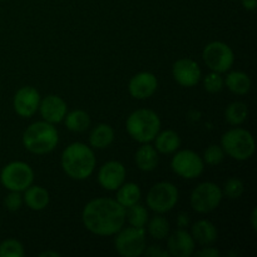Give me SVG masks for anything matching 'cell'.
<instances>
[{"mask_svg": "<svg viewBox=\"0 0 257 257\" xmlns=\"http://www.w3.org/2000/svg\"><path fill=\"white\" fill-rule=\"evenodd\" d=\"M39 110L42 118L48 123H59L64 119L68 113L67 103L58 95H48L44 99H40Z\"/></svg>", "mask_w": 257, "mask_h": 257, "instance_id": "cell-16", "label": "cell"}, {"mask_svg": "<svg viewBox=\"0 0 257 257\" xmlns=\"http://www.w3.org/2000/svg\"><path fill=\"white\" fill-rule=\"evenodd\" d=\"M247 105L242 102H233L226 108L225 118L231 125H240L247 119Z\"/></svg>", "mask_w": 257, "mask_h": 257, "instance_id": "cell-26", "label": "cell"}, {"mask_svg": "<svg viewBox=\"0 0 257 257\" xmlns=\"http://www.w3.org/2000/svg\"><path fill=\"white\" fill-rule=\"evenodd\" d=\"M125 220H128L131 226L145 228V226L148 222V211L146 210L145 206L136 203V205L128 207L127 213H125Z\"/></svg>", "mask_w": 257, "mask_h": 257, "instance_id": "cell-28", "label": "cell"}, {"mask_svg": "<svg viewBox=\"0 0 257 257\" xmlns=\"http://www.w3.org/2000/svg\"><path fill=\"white\" fill-rule=\"evenodd\" d=\"M34 181V172L28 163L15 161L5 166L0 173V182L7 190L23 192Z\"/></svg>", "mask_w": 257, "mask_h": 257, "instance_id": "cell-6", "label": "cell"}, {"mask_svg": "<svg viewBox=\"0 0 257 257\" xmlns=\"http://www.w3.org/2000/svg\"><path fill=\"white\" fill-rule=\"evenodd\" d=\"M172 75L176 82L182 87H195L201 80L202 73H201L200 65L190 58L178 59L172 67Z\"/></svg>", "mask_w": 257, "mask_h": 257, "instance_id": "cell-13", "label": "cell"}, {"mask_svg": "<svg viewBox=\"0 0 257 257\" xmlns=\"http://www.w3.org/2000/svg\"><path fill=\"white\" fill-rule=\"evenodd\" d=\"M65 122V127L72 132H84L89 128L90 125V117L87 112L82 109L72 110V112L67 113L63 119Z\"/></svg>", "mask_w": 257, "mask_h": 257, "instance_id": "cell-25", "label": "cell"}, {"mask_svg": "<svg viewBox=\"0 0 257 257\" xmlns=\"http://www.w3.org/2000/svg\"><path fill=\"white\" fill-rule=\"evenodd\" d=\"M23 202L33 211H42L49 205V193L40 186H29L24 191Z\"/></svg>", "mask_w": 257, "mask_h": 257, "instance_id": "cell-18", "label": "cell"}, {"mask_svg": "<svg viewBox=\"0 0 257 257\" xmlns=\"http://www.w3.org/2000/svg\"><path fill=\"white\" fill-rule=\"evenodd\" d=\"M60 162H62L63 171L70 178L82 181L92 175L97 160L92 148L84 143L75 142L63 151Z\"/></svg>", "mask_w": 257, "mask_h": 257, "instance_id": "cell-2", "label": "cell"}, {"mask_svg": "<svg viewBox=\"0 0 257 257\" xmlns=\"http://www.w3.org/2000/svg\"><path fill=\"white\" fill-rule=\"evenodd\" d=\"M24 253L23 245L14 238H8L0 243V257H23Z\"/></svg>", "mask_w": 257, "mask_h": 257, "instance_id": "cell-29", "label": "cell"}, {"mask_svg": "<svg viewBox=\"0 0 257 257\" xmlns=\"http://www.w3.org/2000/svg\"><path fill=\"white\" fill-rule=\"evenodd\" d=\"M40 104V94L34 87H23L15 93L13 105L18 115L29 118L37 113Z\"/></svg>", "mask_w": 257, "mask_h": 257, "instance_id": "cell-12", "label": "cell"}, {"mask_svg": "<svg viewBox=\"0 0 257 257\" xmlns=\"http://www.w3.org/2000/svg\"><path fill=\"white\" fill-rule=\"evenodd\" d=\"M217 228L207 220H200L192 226V237L195 242L202 246L212 245L217 241Z\"/></svg>", "mask_w": 257, "mask_h": 257, "instance_id": "cell-19", "label": "cell"}, {"mask_svg": "<svg viewBox=\"0 0 257 257\" xmlns=\"http://www.w3.org/2000/svg\"><path fill=\"white\" fill-rule=\"evenodd\" d=\"M113 140H114V131L109 124H105V123L95 125L89 135L90 146L97 150H104L109 147Z\"/></svg>", "mask_w": 257, "mask_h": 257, "instance_id": "cell-22", "label": "cell"}, {"mask_svg": "<svg viewBox=\"0 0 257 257\" xmlns=\"http://www.w3.org/2000/svg\"><path fill=\"white\" fill-rule=\"evenodd\" d=\"M125 128L128 135L138 143H150L161 131V119L155 110L142 108L131 113Z\"/></svg>", "mask_w": 257, "mask_h": 257, "instance_id": "cell-4", "label": "cell"}, {"mask_svg": "<svg viewBox=\"0 0 257 257\" xmlns=\"http://www.w3.org/2000/svg\"><path fill=\"white\" fill-rule=\"evenodd\" d=\"M202 58L205 64L212 72L220 73V74L230 70L235 62L232 49L223 42H212L206 45Z\"/></svg>", "mask_w": 257, "mask_h": 257, "instance_id": "cell-9", "label": "cell"}, {"mask_svg": "<svg viewBox=\"0 0 257 257\" xmlns=\"http://www.w3.org/2000/svg\"><path fill=\"white\" fill-rule=\"evenodd\" d=\"M135 161L141 171L151 172L158 165V153L155 147H152L148 143H142V146L136 152Z\"/></svg>", "mask_w": 257, "mask_h": 257, "instance_id": "cell-20", "label": "cell"}, {"mask_svg": "<svg viewBox=\"0 0 257 257\" xmlns=\"http://www.w3.org/2000/svg\"><path fill=\"white\" fill-rule=\"evenodd\" d=\"M158 87V80L155 74L150 72H141L136 74L128 84L130 94L136 99H147L152 97Z\"/></svg>", "mask_w": 257, "mask_h": 257, "instance_id": "cell-15", "label": "cell"}, {"mask_svg": "<svg viewBox=\"0 0 257 257\" xmlns=\"http://www.w3.org/2000/svg\"><path fill=\"white\" fill-rule=\"evenodd\" d=\"M223 83L226 84V87L231 90L232 93L238 95H245L250 92L251 89V79L246 73L235 72L228 73L227 77L225 78Z\"/></svg>", "mask_w": 257, "mask_h": 257, "instance_id": "cell-23", "label": "cell"}, {"mask_svg": "<svg viewBox=\"0 0 257 257\" xmlns=\"http://www.w3.org/2000/svg\"><path fill=\"white\" fill-rule=\"evenodd\" d=\"M196 256H200V257H218L221 256L220 251L216 250L213 247H203L202 250L196 252Z\"/></svg>", "mask_w": 257, "mask_h": 257, "instance_id": "cell-35", "label": "cell"}, {"mask_svg": "<svg viewBox=\"0 0 257 257\" xmlns=\"http://www.w3.org/2000/svg\"><path fill=\"white\" fill-rule=\"evenodd\" d=\"M223 158H225V151L222 150V147L217 145H211L205 151L203 162H206L210 166H216L220 165L223 161Z\"/></svg>", "mask_w": 257, "mask_h": 257, "instance_id": "cell-31", "label": "cell"}, {"mask_svg": "<svg viewBox=\"0 0 257 257\" xmlns=\"http://www.w3.org/2000/svg\"><path fill=\"white\" fill-rule=\"evenodd\" d=\"M143 255L152 256V257H156V256L168 257L170 256V253H168V251H163L160 246H151L150 248H146L145 252H143Z\"/></svg>", "mask_w": 257, "mask_h": 257, "instance_id": "cell-34", "label": "cell"}, {"mask_svg": "<svg viewBox=\"0 0 257 257\" xmlns=\"http://www.w3.org/2000/svg\"><path fill=\"white\" fill-rule=\"evenodd\" d=\"M141 200V190L140 186L133 182L123 183L117 190V201L119 205H122L124 208L131 207L140 202Z\"/></svg>", "mask_w": 257, "mask_h": 257, "instance_id": "cell-24", "label": "cell"}, {"mask_svg": "<svg viewBox=\"0 0 257 257\" xmlns=\"http://www.w3.org/2000/svg\"><path fill=\"white\" fill-rule=\"evenodd\" d=\"M221 147L231 158L246 161L255 153L256 145L252 135L243 128H232L221 138Z\"/></svg>", "mask_w": 257, "mask_h": 257, "instance_id": "cell-5", "label": "cell"}, {"mask_svg": "<svg viewBox=\"0 0 257 257\" xmlns=\"http://www.w3.org/2000/svg\"><path fill=\"white\" fill-rule=\"evenodd\" d=\"M223 79L220 73L211 72L203 78V87L208 93H218L223 88Z\"/></svg>", "mask_w": 257, "mask_h": 257, "instance_id": "cell-32", "label": "cell"}, {"mask_svg": "<svg viewBox=\"0 0 257 257\" xmlns=\"http://www.w3.org/2000/svg\"><path fill=\"white\" fill-rule=\"evenodd\" d=\"M251 227L253 231H257V208H253L251 213Z\"/></svg>", "mask_w": 257, "mask_h": 257, "instance_id": "cell-37", "label": "cell"}, {"mask_svg": "<svg viewBox=\"0 0 257 257\" xmlns=\"http://www.w3.org/2000/svg\"><path fill=\"white\" fill-rule=\"evenodd\" d=\"M59 142L58 131L52 123L39 120L25 130L23 135V145L34 155H47L57 147Z\"/></svg>", "mask_w": 257, "mask_h": 257, "instance_id": "cell-3", "label": "cell"}, {"mask_svg": "<svg viewBox=\"0 0 257 257\" xmlns=\"http://www.w3.org/2000/svg\"><path fill=\"white\" fill-rule=\"evenodd\" d=\"M173 172L186 180H193L201 176L205 168V162L196 152L183 150L176 153L171 161Z\"/></svg>", "mask_w": 257, "mask_h": 257, "instance_id": "cell-11", "label": "cell"}, {"mask_svg": "<svg viewBox=\"0 0 257 257\" xmlns=\"http://www.w3.org/2000/svg\"><path fill=\"white\" fill-rule=\"evenodd\" d=\"M242 2V5L245 9L247 10H255L257 7V2L256 0H241Z\"/></svg>", "mask_w": 257, "mask_h": 257, "instance_id": "cell-36", "label": "cell"}, {"mask_svg": "<svg viewBox=\"0 0 257 257\" xmlns=\"http://www.w3.org/2000/svg\"><path fill=\"white\" fill-rule=\"evenodd\" d=\"M125 168L118 161H109L100 167L98 182L104 190L117 191L124 183Z\"/></svg>", "mask_w": 257, "mask_h": 257, "instance_id": "cell-14", "label": "cell"}, {"mask_svg": "<svg viewBox=\"0 0 257 257\" xmlns=\"http://www.w3.org/2000/svg\"><path fill=\"white\" fill-rule=\"evenodd\" d=\"M147 206L156 213L168 212L178 201V190L173 183L160 182L151 187L147 195Z\"/></svg>", "mask_w": 257, "mask_h": 257, "instance_id": "cell-8", "label": "cell"}, {"mask_svg": "<svg viewBox=\"0 0 257 257\" xmlns=\"http://www.w3.org/2000/svg\"><path fill=\"white\" fill-rule=\"evenodd\" d=\"M39 256L40 257H49V256H52V257H58V256H60V253L59 252H55V251H45V252H40L39 253Z\"/></svg>", "mask_w": 257, "mask_h": 257, "instance_id": "cell-38", "label": "cell"}, {"mask_svg": "<svg viewBox=\"0 0 257 257\" xmlns=\"http://www.w3.org/2000/svg\"><path fill=\"white\" fill-rule=\"evenodd\" d=\"M155 148L157 152L163 153V155H170V153L176 152L181 146V138L177 132L172 130L158 132L155 137Z\"/></svg>", "mask_w": 257, "mask_h": 257, "instance_id": "cell-21", "label": "cell"}, {"mask_svg": "<svg viewBox=\"0 0 257 257\" xmlns=\"http://www.w3.org/2000/svg\"><path fill=\"white\" fill-rule=\"evenodd\" d=\"M148 233L156 240H165L170 233V223L163 216H155L148 222Z\"/></svg>", "mask_w": 257, "mask_h": 257, "instance_id": "cell-27", "label": "cell"}, {"mask_svg": "<svg viewBox=\"0 0 257 257\" xmlns=\"http://www.w3.org/2000/svg\"><path fill=\"white\" fill-rule=\"evenodd\" d=\"M168 253L175 257H190L195 253V240L185 230H177L168 237Z\"/></svg>", "mask_w": 257, "mask_h": 257, "instance_id": "cell-17", "label": "cell"}, {"mask_svg": "<svg viewBox=\"0 0 257 257\" xmlns=\"http://www.w3.org/2000/svg\"><path fill=\"white\" fill-rule=\"evenodd\" d=\"M243 190H245V187H243L242 181L237 177H231L225 182L222 195H225L230 200H237L242 196Z\"/></svg>", "mask_w": 257, "mask_h": 257, "instance_id": "cell-30", "label": "cell"}, {"mask_svg": "<svg viewBox=\"0 0 257 257\" xmlns=\"http://www.w3.org/2000/svg\"><path fill=\"white\" fill-rule=\"evenodd\" d=\"M222 190L213 182H202L191 193V206L198 213L216 210L222 200Z\"/></svg>", "mask_w": 257, "mask_h": 257, "instance_id": "cell-10", "label": "cell"}, {"mask_svg": "<svg viewBox=\"0 0 257 257\" xmlns=\"http://www.w3.org/2000/svg\"><path fill=\"white\" fill-rule=\"evenodd\" d=\"M114 240L115 251L120 256L138 257L146 250V231L143 227L122 228L118 231Z\"/></svg>", "mask_w": 257, "mask_h": 257, "instance_id": "cell-7", "label": "cell"}, {"mask_svg": "<svg viewBox=\"0 0 257 257\" xmlns=\"http://www.w3.org/2000/svg\"><path fill=\"white\" fill-rule=\"evenodd\" d=\"M127 208L113 198H94L83 208L82 221L89 232L98 236H113L124 227Z\"/></svg>", "mask_w": 257, "mask_h": 257, "instance_id": "cell-1", "label": "cell"}, {"mask_svg": "<svg viewBox=\"0 0 257 257\" xmlns=\"http://www.w3.org/2000/svg\"><path fill=\"white\" fill-rule=\"evenodd\" d=\"M23 205V196L20 195V192H17V191H10L9 195L5 197L4 200V206L8 211H12V212H15V211L20 210Z\"/></svg>", "mask_w": 257, "mask_h": 257, "instance_id": "cell-33", "label": "cell"}]
</instances>
